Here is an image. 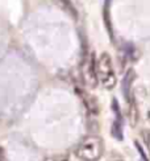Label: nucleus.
Returning <instances> with one entry per match:
<instances>
[{"mask_svg": "<svg viewBox=\"0 0 150 161\" xmlns=\"http://www.w3.org/2000/svg\"><path fill=\"white\" fill-rule=\"evenodd\" d=\"M94 74L96 82H99L104 89L112 90L116 86L117 80H116L112 59L108 53H101L96 59H94Z\"/></svg>", "mask_w": 150, "mask_h": 161, "instance_id": "obj_1", "label": "nucleus"}, {"mask_svg": "<svg viewBox=\"0 0 150 161\" xmlns=\"http://www.w3.org/2000/svg\"><path fill=\"white\" fill-rule=\"evenodd\" d=\"M104 144L99 136H86L77 147V156L83 161H98L103 156Z\"/></svg>", "mask_w": 150, "mask_h": 161, "instance_id": "obj_2", "label": "nucleus"}, {"mask_svg": "<svg viewBox=\"0 0 150 161\" xmlns=\"http://www.w3.org/2000/svg\"><path fill=\"white\" fill-rule=\"evenodd\" d=\"M113 111L116 114V119L113 122V127H112V135L115 139L121 140L122 139V119H121V114H120V108L117 107V103L113 99Z\"/></svg>", "mask_w": 150, "mask_h": 161, "instance_id": "obj_3", "label": "nucleus"}, {"mask_svg": "<svg viewBox=\"0 0 150 161\" xmlns=\"http://www.w3.org/2000/svg\"><path fill=\"white\" fill-rule=\"evenodd\" d=\"M133 80H134V71L131 70V71L126 73V75L124 77V80H122V92H124V97L128 102L132 99V91L131 90H132Z\"/></svg>", "mask_w": 150, "mask_h": 161, "instance_id": "obj_5", "label": "nucleus"}, {"mask_svg": "<svg viewBox=\"0 0 150 161\" xmlns=\"http://www.w3.org/2000/svg\"><path fill=\"white\" fill-rule=\"evenodd\" d=\"M51 2L56 4L59 9H62L70 17H72L74 20L78 19V11H77V8H75V5L72 4L71 0H51Z\"/></svg>", "mask_w": 150, "mask_h": 161, "instance_id": "obj_4", "label": "nucleus"}]
</instances>
